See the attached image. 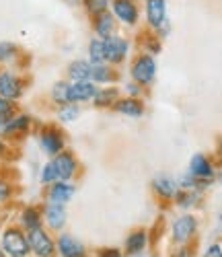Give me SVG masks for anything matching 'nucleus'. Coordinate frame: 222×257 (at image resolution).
I'll return each mask as SVG.
<instances>
[{
  "instance_id": "a878e982",
  "label": "nucleus",
  "mask_w": 222,
  "mask_h": 257,
  "mask_svg": "<svg viewBox=\"0 0 222 257\" xmlns=\"http://www.w3.org/2000/svg\"><path fill=\"white\" fill-rule=\"evenodd\" d=\"M52 97L56 103H62V105L68 103V82H56L52 89Z\"/></svg>"
},
{
  "instance_id": "7ed1b4c3",
  "label": "nucleus",
  "mask_w": 222,
  "mask_h": 257,
  "mask_svg": "<svg viewBox=\"0 0 222 257\" xmlns=\"http://www.w3.org/2000/svg\"><path fill=\"white\" fill-rule=\"evenodd\" d=\"M154 72H157V64H154L152 56H140L134 66H132V76L138 84H150L154 78Z\"/></svg>"
},
{
  "instance_id": "0eeeda50",
  "label": "nucleus",
  "mask_w": 222,
  "mask_h": 257,
  "mask_svg": "<svg viewBox=\"0 0 222 257\" xmlns=\"http://www.w3.org/2000/svg\"><path fill=\"white\" fill-rule=\"evenodd\" d=\"M195 218L189 216V214H185V216L181 218H177L175 224H173V241L175 243H185L193 237V232H195Z\"/></svg>"
},
{
  "instance_id": "72a5a7b5",
  "label": "nucleus",
  "mask_w": 222,
  "mask_h": 257,
  "mask_svg": "<svg viewBox=\"0 0 222 257\" xmlns=\"http://www.w3.org/2000/svg\"><path fill=\"white\" fill-rule=\"evenodd\" d=\"M206 257H222V249H220L218 245H212L210 251L206 253Z\"/></svg>"
},
{
  "instance_id": "5701e85b",
  "label": "nucleus",
  "mask_w": 222,
  "mask_h": 257,
  "mask_svg": "<svg viewBox=\"0 0 222 257\" xmlns=\"http://www.w3.org/2000/svg\"><path fill=\"white\" fill-rule=\"evenodd\" d=\"M111 70L109 66H105V62L103 64H93V72H91V80L93 82H109L111 80Z\"/></svg>"
},
{
  "instance_id": "39448f33",
  "label": "nucleus",
  "mask_w": 222,
  "mask_h": 257,
  "mask_svg": "<svg viewBox=\"0 0 222 257\" xmlns=\"http://www.w3.org/2000/svg\"><path fill=\"white\" fill-rule=\"evenodd\" d=\"M97 95V87L91 80H78L68 84V103H82L91 101Z\"/></svg>"
},
{
  "instance_id": "423d86ee",
  "label": "nucleus",
  "mask_w": 222,
  "mask_h": 257,
  "mask_svg": "<svg viewBox=\"0 0 222 257\" xmlns=\"http://www.w3.org/2000/svg\"><path fill=\"white\" fill-rule=\"evenodd\" d=\"M52 163L56 167L58 181H66V179L74 177V173H76V159L70 153H58Z\"/></svg>"
},
{
  "instance_id": "c9c22d12",
  "label": "nucleus",
  "mask_w": 222,
  "mask_h": 257,
  "mask_svg": "<svg viewBox=\"0 0 222 257\" xmlns=\"http://www.w3.org/2000/svg\"><path fill=\"white\" fill-rule=\"evenodd\" d=\"M3 130H5V123H3V121H0V132H3Z\"/></svg>"
},
{
  "instance_id": "20e7f679",
  "label": "nucleus",
  "mask_w": 222,
  "mask_h": 257,
  "mask_svg": "<svg viewBox=\"0 0 222 257\" xmlns=\"http://www.w3.org/2000/svg\"><path fill=\"white\" fill-rule=\"evenodd\" d=\"M103 54H105V62L120 64L126 58V54H128V44L124 39L111 35V37L103 39Z\"/></svg>"
},
{
  "instance_id": "f704fd0d",
  "label": "nucleus",
  "mask_w": 222,
  "mask_h": 257,
  "mask_svg": "<svg viewBox=\"0 0 222 257\" xmlns=\"http://www.w3.org/2000/svg\"><path fill=\"white\" fill-rule=\"evenodd\" d=\"M3 153H5V144H3V142H0V155H3Z\"/></svg>"
},
{
  "instance_id": "2f4dec72",
  "label": "nucleus",
  "mask_w": 222,
  "mask_h": 257,
  "mask_svg": "<svg viewBox=\"0 0 222 257\" xmlns=\"http://www.w3.org/2000/svg\"><path fill=\"white\" fill-rule=\"evenodd\" d=\"M13 54V46L11 44H0V62L7 60Z\"/></svg>"
},
{
  "instance_id": "cd10ccee",
  "label": "nucleus",
  "mask_w": 222,
  "mask_h": 257,
  "mask_svg": "<svg viewBox=\"0 0 222 257\" xmlns=\"http://www.w3.org/2000/svg\"><path fill=\"white\" fill-rule=\"evenodd\" d=\"M78 117V107L74 103H66L62 109H60V119L62 121H72Z\"/></svg>"
},
{
  "instance_id": "f8f14e48",
  "label": "nucleus",
  "mask_w": 222,
  "mask_h": 257,
  "mask_svg": "<svg viewBox=\"0 0 222 257\" xmlns=\"http://www.w3.org/2000/svg\"><path fill=\"white\" fill-rule=\"evenodd\" d=\"M146 15H148V23L159 29L165 23V17H167L165 0H148L146 3Z\"/></svg>"
},
{
  "instance_id": "9d476101",
  "label": "nucleus",
  "mask_w": 222,
  "mask_h": 257,
  "mask_svg": "<svg viewBox=\"0 0 222 257\" xmlns=\"http://www.w3.org/2000/svg\"><path fill=\"white\" fill-rule=\"evenodd\" d=\"M114 13L126 25H134L138 21V11L132 0H114Z\"/></svg>"
},
{
  "instance_id": "a211bd4d",
  "label": "nucleus",
  "mask_w": 222,
  "mask_h": 257,
  "mask_svg": "<svg viewBox=\"0 0 222 257\" xmlns=\"http://www.w3.org/2000/svg\"><path fill=\"white\" fill-rule=\"evenodd\" d=\"M152 187H154V191H157L159 196H163V198H167V200H171V198L175 196V181H173L171 177H167V175L154 177Z\"/></svg>"
},
{
  "instance_id": "2eb2a0df",
  "label": "nucleus",
  "mask_w": 222,
  "mask_h": 257,
  "mask_svg": "<svg viewBox=\"0 0 222 257\" xmlns=\"http://www.w3.org/2000/svg\"><path fill=\"white\" fill-rule=\"evenodd\" d=\"M116 109H118L122 115H130V117H140V115L144 113L142 103H140L138 99H132V97L120 99V101L116 103Z\"/></svg>"
},
{
  "instance_id": "c756f323",
  "label": "nucleus",
  "mask_w": 222,
  "mask_h": 257,
  "mask_svg": "<svg viewBox=\"0 0 222 257\" xmlns=\"http://www.w3.org/2000/svg\"><path fill=\"white\" fill-rule=\"evenodd\" d=\"M86 9L93 15H101L107 11V0H86Z\"/></svg>"
},
{
  "instance_id": "4be33fe9",
  "label": "nucleus",
  "mask_w": 222,
  "mask_h": 257,
  "mask_svg": "<svg viewBox=\"0 0 222 257\" xmlns=\"http://www.w3.org/2000/svg\"><path fill=\"white\" fill-rule=\"evenodd\" d=\"M21 222H23V226H25L27 230L39 228V226H41V214H39L35 208H27V210L23 212V216H21Z\"/></svg>"
},
{
  "instance_id": "473e14b6",
  "label": "nucleus",
  "mask_w": 222,
  "mask_h": 257,
  "mask_svg": "<svg viewBox=\"0 0 222 257\" xmlns=\"http://www.w3.org/2000/svg\"><path fill=\"white\" fill-rule=\"evenodd\" d=\"M120 255H122V253H120L118 249H103L99 257H120Z\"/></svg>"
},
{
  "instance_id": "f3484780",
  "label": "nucleus",
  "mask_w": 222,
  "mask_h": 257,
  "mask_svg": "<svg viewBox=\"0 0 222 257\" xmlns=\"http://www.w3.org/2000/svg\"><path fill=\"white\" fill-rule=\"evenodd\" d=\"M91 72H93V64H88V62H72L70 64V68H68V76L78 82V80H91Z\"/></svg>"
},
{
  "instance_id": "ddd939ff",
  "label": "nucleus",
  "mask_w": 222,
  "mask_h": 257,
  "mask_svg": "<svg viewBox=\"0 0 222 257\" xmlns=\"http://www.w3.org/2000/svg\"><path fill=\"white\" fill-rule=\"evenodd\" d=\"M43 216H46V222L50 224V228L54 230H60L64 224H66V210L64 206L60 204H48L46 210H43Z\"/></svg>"
},
{
  "instance_id": "f03ea898",
  "label": "nucleus",
  "mask_w": 222,
  "mask_h": 257,
  "mask_svg": "<svg viewBox=\"0 0 222 257\" xmlns=\"http://www.w3.org/2000/svg\"><path fill=\"white\" fill-rule=\"evenodd\" d=\"M27 241H29V249L37 255V257H54L56 253V243L50 239V234L39 228H31L27 230Z\"/></svg>"
},
{
  "instance_id": "bb28decb",
  "label": "nucleus",
  "mask_w": 222,
  "mask_h": 257,
  "mask_svg": "<svg viewBox=\"0 0 222 257\" xmlns=\"http://www.w3.org/2000/svg\"><path fill=\"white\" fill-rule=\"evenodd\" d=\"M116 97H118V91H116V89H111V91H97V95H95V105L105 107V105H109V103H114Z\"/></svg>"
},
{
  "instance_id": "6ab92c4d",
  "label": "nucleus",
  "mask_w": 222,
  "mask_h": 257,
  "mask_svg": "<svg viewBox=\"0 0 222 257\" xmlns=\"http://www.w3.org/2000/svg\"><path fill=\"white\" fill-rule=\"evenodd\" d=\"M189 171H191L193 177H210L212 175V167H210V163H208V159L204 155H195L191 159Z\"/></svg>"
},
{
  "instance_id": "6e6552de",
  "label": "nucleus",
  "mask_w": 222,
  "mask_h": 257,
  "mask_svg": "<svg viewBox=\"0 0 222 257\" xmlns=\"http://www.w3.org/2000/svg\"><path fill=\"white\" fill-rule=\"evenodd\" d=\"M56 251L62 257H86V249L80 241H76L70 234H62L56 243Z\"/></svg>"
},
{
  "instance_id": "9b49d317",
  "label": "nucleus",
  "mask_w": 222,
  "mask_h": 257,
  "mask_svg": "<svg viewBox=\"0 0 222 257\" xmlns=\"http://www.w3.org/2000/svg\"><path fill=\"white\" fill-rule=\"evenodd\" d=\"M74 191H76L74 185L64 183V181H56V183H52V187H50V202L64 206V204H68V202L72 200Z\"/></svg>"
},
{
  "instance_id": "4468645a",
  "label": "nucleus",
  "mask_w": 222,
  "mask_h": 257,
  "mask_svg": "<svg viewBox=\"0 0 222 257\" xmlns=\"http://www.w3.org/2000/svg\"><path fill=\"white\" fill-rule=\"evenodd\" d=\"M41 148L48 155H58V153H62V148H64V138L56 130H46L41 134Z\"/></svg>"
},
{
  "instance_id": "1a4fd4ad",
  "label": "nucleus",
  "mask_w": 222,
  "mask_h": 257,
  "mask_svg": "<svg viewBox=\"0 0 222 257\" xmlns=\"http://www.w3.org/2000/svg\"><path fill=\"white\" fill-rule=\"evenodd\" d=\"M21 93H23L21 80L11 72H0V97L15 101L21 97Z\"/></svg>"
},
{
  "instance_id": "412c9836",
  "label": "nucleus",
  "mask_w": 222,
  "mask_h": 257,
  "mask_svg": "<svg viewBox=\"0 0 222 257\" xmlns=\"http://www.w3.org/2000/svg\"><path fill=\"white\" fill-rule=\"evenodd\" d=\"M29 127V115H15L11 121L5 123V134H19Z\"/></svg>"
},
{
  "instance_id": "dca6fc26",
  "label": "nucleus",
  "mask_w": 222,
  "mask_h": 257,
  "mask_svg": "<svg viewBox=\"0 0 222 257\" xmlns=\"http://www.w3.org/2000/svg\"><path fill=\"white\" fill-rule=\"evenodd\" d=\"M95 31L99 33L101 39L111 37V35H114V31H116L114 17H111L109 13H101V15H97V19H95Z\"/></svg>"
},
{
  "instance_id": "c85d7f7f",
  "label": "nucleus",
  "mask_w": 222,
  "mask_h": 257,
  "mask_svg": "<svg viewBox=\"0 0 222 257\" xmlns=\"http://www.w3.org/2000/svg\"><path fill=\"white\" fill-rule=\"evenodd\" d=\"M41 181L46 183V185H52V183H56V181H58V175H56V167H54V163H48L46 167H43Z\"/></svg>"
},
{
  "instance_id": "393cba45",
  "label": "nucleus",
  "mask_w": 222,
  "mask_h": 257,
  "mask_svg": "<svg viewBox=\"0 0 222 257\" xmlns=\"http://www.w3.org/2000/svg\"><path fill=\"white\" fill-rule=\"evenodd\" d=\"M91 64H103L105 62V54H103V39H93L91 41Z\"/></svg>"
},
{
  "instance_id": "aec40b11",
  "label": "nucleus",
  "mask_w": 222,
  "mask_h": 257,
  "mask_svg": "<svg viewBox=\"0 0 222 257\" xmlns=\"http://www.w3.org/2000/svg\"><path fill=\"white\" fill-rule=\"evenodd\" d=\"M146 247V230H134L126 241V251L136 255Z\"/></svg>"
},
{
  "instance_id": "f257e3e1",
  "label": "nucleus",
  "mask_w": 222,
  "mask_h": 257,
  "mask_svg": "<svg viewBox=\"0 0 222 257\" xmlns=\"http://www.w3.org/2000/svg\"><path fill=\"white\" fill-rule=\"evenodd\" d=\"M3 249L11 255V257H27L29 249V241L23 234V230L19 228H9L3 234Z\"/></svg>"
},
{
  "instance_id": "7c9ffc66",
  "label": "nucleus",
  "mask_w": 222,
  "mask_h": 257,
  "mask_svg": "<svg viewBox=\"0 0 222 257\" xmlns=\"http://www.w3.org/2000/svg\"><path fill=\"white\" fill-rule=\"evenodd\" d=\"M9 196H11V185L5 183V181H0V202L9 200Z\"/></svg>"
},
{
  "instance_id": "b1692460",
  "label": "nucleus",
  "mask_w": 222,
  "mask_h": 257,
  "mask_svg": "<svg viewBox=\"0 0 222 257\" xmlns=\"http://www.w3.org/2000/svg\"><path fill=\"white\" fill-rule=\"evenodd\" d=\"M15 117V103L11 99H5V97H0V121L7 123Z\"/></svg>"
}]
</instances>
